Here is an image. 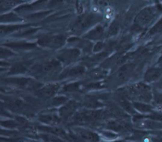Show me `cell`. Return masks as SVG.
Segmentation results:
<instances>
[{"label":"cell","instance_id":"3","mask_svg":"<svg viewBox=\"0 0 162 142\" xmlns=\"http://www.w3.org/2000/svg\"><path fill=\"white\" fill-rule=\"evenodd\" d=\"M103 29L101 26H98L96 27L94 29L91 30L87 34V37L91 39H97L100 38L103 35Z\"/></svg>","mask_w":162,"mask_h":142},{"label":"cell","instance_id":"2","mask_svg":"<svg viewBox=\"0 0 162 142\" xmlns=\"http://www.w3.org/2000/svg\"><path fill=\"white\" fill-rule=\"evenodd\" d=\"M44 43H47V44L51 45H57V44H62L64 42V37L63 36H54V37H49V38H46L41 40Z\"/></svg>","mask_w":162,"mask_h":142},{"label":"cell","instance_id":"5","mask_svg":"<svg viewBox=\"0 0 162 142\" xmlns=\"http://www.w3.org/2000/svg\"><path fill=\"white\" fill-rule=\"evenodd\" d=\"M118 25H117V24H113V25H112L111 26V28H110V34H116L118 31Z\"/></svg>","mask_w":162,"mask_h":142},{"label":"cell","instance_id":"1","mask_svg":"<svg viewBox=\"0 0 162 142\" xmlns=\"http://www.w3.org/2000/svg\"><path fill=\"white\" fill-rule=\"evenodd\" d=\"M93 21V17L91 15H84L77 20L75 24V30H82L91 25Z\"/></svg>","mask_w":162,"mask_h":142},{"label":"cell","instance_id":"4","mask_svg":"<svg viewBox=\"0 0 162 142\" xmlns=\"http://www.w3.org/2000/svg\"><path fill=\"white\" fill-rule=\"evenodd\" d=\"M96 2L98 6L102 7H106L109 5V2L108 0H96Z\"/></svg>","mask_w":162,"mask_h":142}]
</instances>
